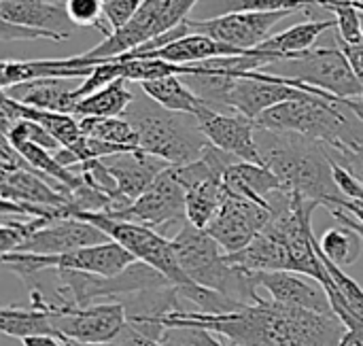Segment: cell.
<instances>
[{
	"label": "cell",
	"instance_id": "44dd1931",
	"mask_svg": "<svg viewBox=\"0 0 363 346\" xmlns=\"http://www.w3.org/2000/svg\"><path fill=\"white\" fill-rule=\"evenodd\" d=\"M0 104H2V121H17V119L34 121V123L43 125L62 147H70L83 136L81 123L74 115L34 108V106L21 104V102L9 98L6 94H2Z\"/></svg>",
	"mask_w": 363,
	"mask_h": 346
},
{
	"label": "cell",
	"instance_id": "ba28073f",
	"mask_svg": "<svg viewBox=\"0 0 363 346\" xmlns=\"http://www.w3.org/2000/svg\"><path fill=\"white\" fill-rule=\"evenodd\" d=\"M72 217L94 223L113 242H117L125 251H130L136 257V262L149 264L151 268L162 272L174 287H183V285L194 283L179 264L172 238H166L164 234H160L147 225L121 221V219L108 217L104 213H77Z\"/></svg>",
	"mask_w": 363,
	"mask_h": 346
},
{
	"label": "cell",
	"instance_id": "ffe728a7",
	"mask_svg": "<svg viewBox=\"0 0 363 346\" xmlns=\"http://www.w3.org/2000/svg\"><path fill=\"white\" fill-rule=\"evenodd\" d=\"M223 183L225 189L230 194L249 198L262 206L270 208V198L277 191H283V183L279 181V177L264 164H251V162H234L225 174H223Z\"/></svg>",
	"mask_w": 363,
	"mask_h": 346
},
{
	"label": "cell",
	"instance_id": "484cf974",
	"mask_svg": "<svg viewBox=\"0 0 363 346\" xmlns=\"http://www.w3.org/2000/svg\"><path fill=\"white\" fill-rule=\"evenodd\" d=\"M0 332L11 338H32V336H57V330L53 325L51 313L38 311V308H17V306H4L0 311Z\"/></svg>",
	"mask_w": 363,
	"mask_h": 346
},
{
	"label": "cell",
	"instance_id": "5bb4252c",
	"mask_svg": "<svg viewBox=\"0 0 363 346\" xmlns=\"http://www.w3.org/2000/svg\"><path fill=\"white\" fill-rule=\"evenodd\" d=\"M202 132L206 134L208 143L215 145L217 149L251 164H264L257 140H255V130L257 123L240 113H223L217 108H211L202 104L196 113Z\"/></svg>",
	"mask_w": 363,
	"mask_h": 346
},
{
	"label": "cell",
	"instance_id": "4fadbf2b",
	"mask_svg": "<svg viewBox=\"0 0 363 346\" xmlns=\"http://www.w3.org/2000/svg\"><path fill=\"white\" fill-rule=\"evenodd\" d=\"M270 219L272 211L268 206L228 191L219 213L208 223L206 232L219 242L225 253H236L249 247L270 223Z\"/></svg>",
	"mask_w": 363,
	"mask_h": 346
},
{
	"label": "cell",
	"instance_id": "74e56055",
	"mask_svg": "<svg viewBox=\"0 0 363 346\" xmlns=\"http://www.w3.org/2000/svg\"><path fill=\"white\" fill-rule=\"evenodd\" d=\"M328 153H330L334 164L342 166L345 170H349L353 177H357L363 183V147H357V149H334V147H328Z\"/></svg>",
	"mask_w": 363,
	"mask_h": 346
},
{
	"label": "cell",
	"instance_id": "8992f818",
	"mask_svg": "<svg viewBox=\"0 0 363 346\" xmlns=\"http://www.w3.org/2000/svg\"><path fill=\"white\" fill-rule=\"evenodd\" d=\"M264 72L313 85L330 96L349 100L363 98V85L347 53L336 47H313L283 60L270 62Z\"/></svg>",
	"mask_w": 363,
	"mask_h": 346
},
{
	"label": "cell",
	"instance_id": "8fae6325",
	"mask_svg": "<svg viewBox=\"0 0 363 346\" xmlns=\"http://www.w3.org/2000/svg\"><path fill=\"white\" fill-rule=\"evenodd\" d=\"M113 217L121 221L147 225L166 236L170 228L181 230V225L187 221L185 187L177 181L172 168H166L140 198H136L128 208H123Z\"/></svg>",
	"mask_w": 363,
	"mask_h": 346
},
{
	"label": "cell",
	"instance_id": "7a4b0ae2",
	"mask_svg": "<svg viewBox=\"0 0 363 346\" xmlns=\"http://www.w3.org/2000/svg\"><path fill=\"white\" fill-rule=\"evenodd\" d=\"M255 140L264 160L287 191L315 200L321 206L338 204L345 196L334 179V162L328 145L298 132L259 128Z\"/></svg>",
	"mask_w": 363,
	"mask_h": 346
},
{
	"label": "cell",
	"instance_id": "8d00e7d4",
	"mask_svg": "<svg viewBox=\"0 0 363 346\" xmlns=\"http://www.w3.org/2000/svg\"><path fill=\"white\" fill-rule=\"evenodd\" d=\"M143 0H104V19L111 32L121 30L140 9Z\"/></svg>",
	"mask_w": 363,
	"mask_h": 346
},
{
	"label": "cell",
	"instance_id": "1f68e13d",
	"mask_svg": "<svg viewBox=\"0 0 363 346\" xmlns=\"http://www.w3.org/2000/svg\"><path fill=\"white\" fill-rule=\"evenodd\" d=\"M53 219L47 217H2L0 225V247L2 253H13L17 251L26 240H30L38 230L47 228Z\"/></svg>",
	"mask_w": 363,
	"mask_h": 346
},
{
	"label": "cell",
	"instance_id": "ab89813d",
	"mask_svg": "<svg viewBox=\"0 0 363 346\" xmlns=\"http://www.w3.org/2000/svg\"><path fill=\"white\" fill-rule=\"evenodd\" d=\"M334 179H336V185L340 187L345 198H349V200H363V183L357 177H353L349 170H345L342 166L334 164Z\"/></svg>",
	"mask_w": 363,
	"mask_h": 346
},
{
	"label": "cell",
	"instance_id": "f35d334b",
	"mask_svg": "<svg viewBox=\"0 0 363 346\" xmlns=\"http://www.w3.org/2000/svg\"><path fill=\"white\" fill-rule=\"evenodd\" d=\"M36 38H49L53 40V36L49 32L43 30H34L28 26H17L11 21H2V30H0V40L2 43H11V40H36Z\"/></svg>",
	"mask_w": 363,
	"mask_h": 346
},
{
	"label": "cell",
	"instance_id": "cb8c5ba5",
	"mask_svg": "<svg viewBox=\"0 0 363 346\" xmlns=\"http://www.w3.org/2000/svg\"><path fill=\"white\" fill-rule=\"evenodd\" d=\"M336 19H306L300 21L279 34H272L266 43H262L259 47H255L262 53H270L279 60L289 57L294 53L313 49L315 40L328 32V30H336Z\"/></svg>",
	"mask_w": 363,
	"mask_h": 346
},
{
	"label": "cell",
	"instance_id": "836d02e7",
	"mask_svg": "<svg viewBox=\"0 0 363 346\" xmlns=\"http://www.w3.org/2000/svg\"><path fill=\"white\" fill-rule=\"evenodd\" d=\"M66 11L77 28H96L104 34V38L113 34L104 19L102 0H66Z\"/></svg>",
	"mask_w": 363,
	"mask_h": 346
},
{
	"label": "cell",
	"instance_id": "f546056e",
	"mask_svg": "<svg viewBox=\"0 0 363 346\" xmlns=\"http://www.w3.org/2000/svg\"><path fill=\"white\" fill-rule=\"evenodd\" d=\"M319 251L334 262L336 266H340L342 270L353 266L363 253V238L359 232H355L353 228L340 223L338 228H330L321 240H319Z\"/></svg>",
	"mask_w": 363,
	"mask_h": 346
},
{
	"label": "cell",
	"instance_id": "7bdbcfd3",
	"mask_svg": "<svg viewBox=\"0 0 363 346\" xmlns=\"http://www.w3.org/2000/svg\"><path fill=\"white\" fill-rule=\"evenodd\" d=\"M328 208V213L338 221V223H345V225H349V228H353L355 232H359L363 238V223L359 219H355L347 208H342V206H336V204H332V206H325Z\"/></svg>",
	"mask_w": 363,
	"mask_h": 346
},
{
	"label": "cell",
	"instance_id": "9a60e30c",
	"mask_svg": "<svg viewBox=\"0 0 363 346\" xmlns=\"http://www.w3.org/2000/svg\"><path fill=\"white\" fill-rule=\"evenodd\" d=\"M253 281L257 287L266 289L270 300L291 308H304L313 313H334L330 298L321 283H313L315 279L296 274V272H253Z\"/></svg>",
	"mask_w": 363,
	"mask_h": 346
},
{
	"label": "cell",
	"instance_id": "52a82bcc",
	"mask_svg": "<svg viewBox=\"0 0 363 346\" xmlns=\"http://www.w3.org/2000/svg\"><path fill=\"white\" fill-rule=\"evenodd\" d=\"M136 257L117 242H102L55 255L38 253H2V266L15 272L21 281H28L47 270H77L100 277H115L123 272Z\"/></svg>",
	"mask_w": 363,
	"mask_h": 346
},
{
	"label": "cell",
	"instance_id": "5b68a950",
	"mask_svg": "<svg viewBox=\"0 0 363 346\" xmlns=\"http://www.w3.org/2000/svg\"><path fill=\"white\" fill-rule=\"evenodd\" d=\"M172 245L181 268L194 283L213 289L240 306H255L264 302L257 294L253 272L228 264L225 251L206 230L185 221L181 230H177Z\"/></svg>",
	"mask_w": 363,
	"mask_h": 346
},
{
	"label": "cell",
	"instance_id": "83f0119b",
	"mask_svg": "<svg viewBox=\"0 0 363 346\" xmlns=\"http://www.w3.org/2000/svg\"><path fill=\"white\" fill-rule=\"evenodd\" d=\"M185 194H187V221L194 223L196 228L206 230L208 223L219 213L228 196V189L223 179H206L185 189Z\"/></svg>",
	"mask_w": 363,
	"mask_h": 346
},
{
	"label": "cell",
	"instance_id": "e575fe53",
	"mask_svg": "<svg viewBox=\"0 0 363 346\" xmlns=\"http://www.w3.org/2000/svg\"><path fill=\"white\" fill-rule=\"evenodd\" d=\"M160 345L164 346H228L219 340L213 332L198 328V325H181V328H166Z\"/></svg>",
	"mask_w": 363,
	"mask_h": 346
},
{
	"label": "cell",
	"instance_id": "f6af8a7d",
	"mask_svg": "<svg viewBox=\"0 0 363 346\" xmlns=\"http://www.w3.org/2000/svg\"><path fill=\"white\" fill-rule=\"evenodd\" d=\"M336 206L347 208L355 219H359V221L363 223V200H349V198H342Z\"/></svg>",
	"mask_w": 363,
	"mask_h": 346
},
{
	"label": "cell",
	"instance_id": "4316f807",
	"mask_svg": "<svg viewBox=\"0 0 363 346\" xmlns=\"http://www.w3.org/2000/svg\"><path fill=\"white\" fill-rule=\"evenodd\" d=\"M315 6L313 0H200L196 6L198 17L213 19L230 13H272V11H304Z\"/></svg>",
	"mask_w": 363,
	"mask_h": 346
},
{
	"label": "cell",
	"instance_id": "7402d4cb",
	"mask_svg": "<svg viewBox=\"0 0 363 346\" xmlns=\"http://www.w3.org/2000/svg\"><path fill=\"white\" fill-rule=\"evenodd\" d=\"M0 198L38 206H66L70 196L57 191L49 181H45L36 170H13L0 172Z\"/></svg>",
	"mask_w": 363,
	"mask_h": 346
},
{
	"label": "cell",
	"instance_id": "d590c367",
	"mask_svg": "<svg viewBox=\"0 0 363 346\" xmlns=\"http://www.w3.org/2000/svg\"><path fill=\"white\" fill-rule=\"evenodd\" d=\"M319 253H321V251H319ZM321 260H323V264H325V268H328L332 281L336 283V287H338L340 294L345 296L347 304L351 306V311H353L355 315H359L363 319V289L359 287V283L353 281L340 266H336L334 262H330L323 253H321Z\"/></svg>",
	"mask_w": 363,
	"mask_h": 346
},
{
	"label": "cell",
	"instance_id": "d6986e66",
	"mask_svg": "<svg viewBox=\"0 0 363 346\" xmlns=\"http://www.w3.org/2000/svg\"><path fill=\"white\" fill-rule=\"evenodd\" d=\"M83 79H62V77H43V79H32L23 83H15L9 87H2V94L9 98L43 108V111H55V113H74L77 100L72 98V91L79 87Z\"/></svg>",
	"mask_w": 363,
	"mask_h": 346
},
{
	"label": "cell",
	"instance_id": "b9f144b4",
	"mask_svg": "<svg viewBox=\"0 0 363 346\" xmlns=\"http://www.w3.org/2000/svg\"><path fill=\"white\" fill-rule=\"evenodd\" d=\"M74 346H147L145 345V338H143V334L140 332H136L130 323H128V328L123 330V334L121 336H117L115 340H111V342H104V345H77V342H72Z\"/></svg>",
	"mask_w": 363,
	"mask_h": 346
},
{
	"label": "cell",
	"instance_id": "681fc988",
	"mask_svg": "<svg viewBox=\"0 0 363 346\" xmlns=\"http://www.w3.org/2000/svg\"><path fill=\"white\" fill-rule=\"evenodd\" d=\"M362 11H363V9H362Z\"/></svg>",
	"mask_w": 363,
	"mask_h": 346
},
{
	"label": "cell",
	"instance_id": "2e32d148",
	"mask_svg": "<svg viewBox=\"0 0 363 346\" xmlns=\"http://www.w3.org/2000/svg\"><path fill=\"white\" fill-rule=\"evenodd\" d=\"M111 242V238L98 230L94 223L68 217V219H55L47 228L38 230L30 240H26L17 251L13 253H38V255H55L66 253L83 247H94Z\"/></svg>",
	"mask_w": 363,
	"mask_h": 346
},
{
	"label": "cell",
	"instance_id": "ee69618b",
	"mask_svg": "<svg viewBox=\"0 0 363 346\" xmlns=\"http://www.w3.org/2000/svg\"><path fill=\"white\" fill-rule=\"evenodd\" d=\"M23 346H68V340L55 338V336H32L21 340Z\"/></svg>",
	"mask_w": 363,
	"mask_h": 346
},
{
	"label": "cell",
	"instance_id": "ac0fdd59",
	"mask_svg": "<svg viewBox=\"0 0 363 346\" xmlns=\"http://www.w3.org/2000/svg\"><path fill=\"white\" fill-rule=\"evenodd\" d=\"M2 21L49 32L53 40H68L77 30L66 4L53 0H0Z\"/></svg>",
	"mask_w": 363,
	"mask_h": 346
},
{
	"label": "cell",
	"instance_id": "7c38bea8",
	"mask_svg": "<svg viewBox=\"0 0 363 346\" xmlns=\"http://www.w3.org/2000/svg\"><path fill=\"white\" fill-rule=\"evenodd\" d=\"M300 11H272V13H230L213 19H187L189 34H206L223 45L240 51H251L272 36V30L285 17Z\"/></svg>",
	"mask_w": 363,
	"mask_h": 346
},
{
	"label": "cell",
	"instance_id": "c3c4849f",
	"mask_svg": "<svg viewBox=\"0 0 363 346\" xmlns=\"http://www.w3.org/2000/svg\"><path fill=\"white\" fill-rule=\"evenodd\" d=\"M68 346H70V345H68Z\"/></svg>",
	"mask_w": 363,
	"mask_h": 346
},
{
	"label": "cell",
	"instance_id": "bcb514c9",
	"mask_svg": "<svg viewBox=\"0 0 363 346\" xmlns=\"http://www.w3.org/2000/svg\"><path fill=\"white\" fill-rule=\"evenodd\" d=\"M353 2H355V6H357V9H363V0H353Z\"/></svg>",
	"mask_w": 363,
	"mask_h": 346
},
{
	"label": "cell",
	"instance_id": "d4e9b609",
	"mask_svg": "<svg viewBox=\"0 0 363 346\" xmlns=\"http://www.w3.org/2000/svg\"><path fill=\"white\" fill-rule=\"evenodd\" d=\"M125 79H115L113 83L104 85L102 89L85 96L74 106V117H121L130 102L134 100V94L125 87Z\"/></svg>",
	"mask_w": 363,
	"mask_h": 346
},
{
	"label": "cell",
	"instance_id": "4dcf8cb0",
	"mask_svg": "<svg viewBox=\"0 0 363 346\" xmlns=\"http://www.w3.org/2000/svg\"><path fill=\"white\" fill-rule=\"evenodd\" d=\"M79 123L85 136H94V138H100L104 143L119 145V147L140 149L138 134L125 117H81Z\"/></svg>",
	"mask_w": 363,
	"mask_h": 346
},
{
	"label": "cell",
	"instance_id": "60d3db41",
	"mask_svg": "<svg viewBox=\"0 0 363 346\" xmlns=\"http://www.w3.org/2000/svg\"><path fill=\"white\" fill-rule=\"evenodd\" d=\"M336 45L347 53V57H349V62H351V66H353L355 74L359 77V81H362V85H363V43L349 45V43H345V40H340V38L336 36Z\"/></svg>",
	"mask_w": 363,
	"mask_h": 346
},
{
	"label": "cell",
	"instance_id": "e0dca14e",
	"mask_svg": "<svg viewBox=\"0 0 363 346\" xmlns=\"http://www.w3.org/2000/svg\"><path fill=\"white\" fill-rule=\"evenodd\" d=\"M100 162L113 174L119 194L130 202L140 198L155 183V179L166 168H170V164L166 160L151 155L143 149H130L123 153H115V155L102 157Z\"/></svg>",
	"mask_w": 363,
	"mask_h": 346
},
{
	"label": "cell",
	"instance_id": "3957f363",
	"mask_svg": "<svg viewBox=\"0 0 363 346\" xmlns=\"http://www.w3.org/2000/svg\"><path fill=\"white\" fill-rule=\"evenodd\" d=\"M255 123L268 130L298 132L334 149L363 147V119L353 108L351 98L342 100L306 94L304 98L268 108Z\"/></svg>",
	"mask_w": 363,
	"mask_h": 346
},
{
	"label": "cell",
	"instance_id": "7dc6e473",
	"mask_svg": "<svg viewBox=\"0 0 363 346\" xmlns=\"http://www.w3.org/2000/svg\"><path fill=\"white\" fill-rule=\"evenodd\" d=\"M355 334H359V336H362V338H363V328H362V330H357Z\"/></svg>",
	"mask_w": 363,
	"mask_h": 346
},
{
	"label": "cell",
	"instance_id": "d6a6232c",
	"mask_svg": "<svg viewBox=\"0 0 363 346\" xmlns=\"http://www.w3.org/2000/svg\"><path fill=\"white\" fill-rule=\"evenodd\" d=\"M2 138H6L13 147L21 143H36L49 151H60L62 145L38 123L28 121V119H17V121H2Z\"/></svg>",
	"mask_w": 363,
	"mask_h": 346
},
{
	"label": "cell",
	"instance_id": "6da1fadb",
	"mask_svg": "<svg viewBox=\"0 0 363 346\" xmlns=\"http://www.w3.org/2000/svg\"><path fill=\"white\" fill-rule=\"evenodd\" d=\"M164 328L198 325L234 346H340L347 325L334 313H313L264 300L225 315L183 311L162 319Z\"/></svg>",
	"mask_w": 363,
	"mask_h": 346
},
{
	"label": "cell",
	"instance_id": "30bf717a",
	"mask_svg": "<svg viewBox=\"0 0 363 346\" xmlns=\"http://www.w3.org/2000/svg\"><path fill=\"white\" fill-rule=\"evenodd\" d=\"M51 319L62 340L77 345H104L115 340L128 328V315L121 302H98L91 306H57Z\"/></svg>",
	"mask_w": 363,
	"mask_h": 346
},
{
	"label": "cell",
	"instance_id": "277c9868",
	"mask_svg": "<svg viewBox=\"0 0 363 346\" xmlns=\"http://www.w3.org/2000/svg\"><path fill=\"white\" fill-rule=\"evenodd\" d=\"M121 117L134 125L140 149L166 160L170 166L202 157L211 145L196 115L170 111L145 91L134 94V100Z\"/></svg>",
	"mask_w": 363,
	"mask_h": 346
},
{
	"label": "cell",
	"instance_id": "9c48e42d",
	"mask_svg": "<svg viewBox=\"0 0 363 346\" xmlns=\"http://www.w3.org/2000/svg\"><path fill=\"white\" fill-rule=\"evenodd\" d=\"M200 0H143L128 26L106 36L100 45L89 49L87 57H115L134 51L153 38L179 28L189 19V13Z\"/></svg>",
	"mask_w": 363,
	"mask_h": 346
},
{
	"label": "cell",
	"instance_id": "f1b7e54d",
	"mask_svg": "<svg viewBox=\"0 0 363 346\" xmlns=\"http://www.w3.org/2000/svg\"><path fill=\"white\" fill-rule=\"evenodd\" d=\"M140 89L151 96L155 102H160L162 106L177 111V113H189L196 115L198 108L204 104L189 85L183 83V79L179 74L172 77H164V79H155V81H143Z\"/></svg>",
	"mask_w": 363,
	"mask_h": 346
},
{
	"label": "cell",
	"instance_id": "603a6c76",
	"mask_svg": "<svg viewBox=\"0 0 363 346\" xmlns=\"http://www.w3.org/2000/svg\"><path fill=\"white\" fill-rule=\"evenodd\" d=\"M249 51H240L234 49L230 45H223L206 34H185L172 43H168L162 49L143 53L138 57H157V60H166L170 64H196V62H206V60H215V57H230V55H245Z\"/></svg>",
	"mask_w": 363,
	"mask_h": 346
}]
</instances>
